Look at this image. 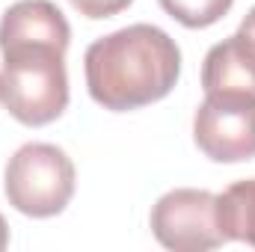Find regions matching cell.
Returning a JSON list of instances; mask_svg holds the SVG:
<instances>
[{
	"mask_svg": "<svg viewBox=\"0 0 255 252\" xmlns=\"http://www.w3.org/2000/svg\"><path fill=\"white\" fill-rule=\"evenodd\" d=\"M151 235L175 252H208L229 244L220 229L217 193L196 187H175L154 202Z\"/></svg>",
	"mask_w": 255,
	"mask_h": 252,
	"instance_id": "cell-4",
	"label": "cell"
},
{
	"mask_svg": "<svg viewBox=\"0 0 255 252\" xmlns=\"http://www.w3.org/2000/svg\"><path fill=\"white\" fill-rule=\"evenodd\" d=\"M238 33H244L247 39H253V42H255V6L250 9V12H247V18L241 21V27H238Z\"/></svg>",
	"mask_w": 255,
	"mask_h": 252,
	"instance_id": "cell-11",
	"label": "cell"
},
{
	"mask_svg": "<svg viewBox=\"0 0 255 252\" xmlns=\"http://www.w3.org/2000/svg\"><path fill=\"white\" fill-rule=\"evenodd\" d=\"M3 193L24 217H57L74 196V163L54 142H24L6 163Z\"/></svg>",
	"mask_w": 255,
	"mask_h": 252,
	"instance_id": "cell-3",
	"label": "cell"
},
{
	"mask_svg": "<svg viewBox=\"0 0 255 252\" xmlns=\"http://www.w3.org/2000/svg\"><path fill=\"white\" fill-rule=\"evenodd\" d=\"M0 104L21 125L42 127L60 119L68 107L65 51L54 45L30 42L3 48Z\"/></svg>",
	"mask_w": 255,
	"mask_h": 252,
	"instance_id": "cell-2",
	"label": "cell"
},
{
	"mask_svg": "<svg viewBox=\"0 0 255 252\" xmlns=\"http://www.w3.org/2000/svg\"><path fill=\"white\" fill-rule=\"evenodd\" d=\"M68 3H71L83 18L101 21V18H113V15H119V12H125L133 0H68Z\"/></svg>",
	"mask_w": 255,
	"mask_h": 252,
	"instance_id": "cell-10",
	"label": "cell"
},
{
	"mask_svg": "<svg viewBox=\"0 0 255 252\" xmlns=\"http://www.w3.org/2000/svg\"><path fill=\"white\" fill-rule=\"evenodd\" d=\"M9 247V226H6V220H3V214H0V252Z\"/></svg>",
	"mask_w": 255,
	"mask_h": 252,
	"instance_id": "cell-12",
	"label": "cell"
},
{
	"mask_svg": "<svg viewBox=\"0 0 255 252\" xmlns=\"http://www.w3.org/2000/svg\"><path fill=\"white\" fill-rule=\"evenodd\" d=\"M205 92H235L255 98V42L244 33H232L217 42L202 63Z\"/></svg>",
	"mask_w": 255,
	"mask_h": 252,
	"instance_id": "cell-7",
	"label": "cell"
},
{
	"mask_svg": "<svg viewBox=\"0 0 255 252\" xmlns=\"http://www.w3.org/2000/svg\"><path fill=\"white\" fill-rule=\"evenodd\" d=\"M86 89L113 113L139 110L166 98L181 74V48L154 24H130L95 39L83 54Z\"/></svg>",
	"mask_w": 255,
	"mask_h": 252,
	"instance_id": "cell-1",
	"label": "cell"
},
{
	"mask_svg": "<svg viewBox=\"0 0 255 252\" xmlns=\"http://www.w3.org/2000/svg\"><path fill=\"white\" fill-rule=\"evenodd\" d=\"M54 45L68 51L71 42V27L60 12L57 3L51 0H18L12 3L3 18H0V51L12 45Z\"/></svg>",
	"mask_w": 255,
	"mask_h": 252,
	"instance_id": "cell-6",
	"label": "cell"
},
{
	"mask_svg": "<svg viewBox=\"0 0 255 252\" xmlns=\"http://www.w3.org/2000/svg\"><path fill=\"white\" fill-rule=\"evenodd\" d=\"M217 205L226 241H241L255 250V178L226 187V193L217 196Z\"/></svg>",
	"mask_w": 255,
	"mask_h": 252,
	"instance_id": "cell-8",
	"label": "cell"
},
{
	"mask_svg": "<svg viewBox=\"0 0 255 252\" xmlns=\"http://www.w3.org/2000/svg\"><path fill=\"white\" fill-rule=\"evenodd\" d=\"M193 139L214 163H244L255 157V98L235 92H205L193 116Z\"/></svg>",
	"mask_w": 255,
	"mask_h": 252,
	"instance_id": "cell-5",
	"label": "cell"
},
{
	"mask_svg": "<svg viewBox=\"0 0 255 252\" xmlns=\"http://www.w3.org/2000/svg\"><path fill=\"white\" fill-rule=\"evenodd\" d=\"M169 18L190 30H205L229 15L235 0H157Z\"/></svg>",
	"mask_w": 255,
	"mask_h": 252,
	"instance_id": "cell-9",
	"label": "cell"
}]
</instances>
